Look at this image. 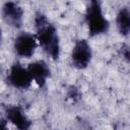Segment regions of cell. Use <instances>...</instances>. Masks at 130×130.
<instances>
[{
    "label": "cell",
    "instance_id": "6da1fadb",
    "mask_svg": "<svg viewBox=\"0 0 130 130\" xmlns=\"http://www.w3.org/2000/svg\"><path fill=\"white\" fill-rule=\"evenodd\" d=\"M34 28L41 49L52 60H59L61 55V42L56 25L44 12L38 10L34 15Z\"/></svg>",
    "mask_w": 130,
    "mask_h": 130
},
{
    "label": "cell",
    "instance_id": "7a4b0ae2",
    "mask_svg": "<svg viewBox=\"0 0 130 130\" xmlns=\"http://www.w3.org/2000/svg\"><path fill=\"white\" fill-rule=\"evenodd\" d=\"M83 20L88 35L91 38L105 35L110 29V21L104 13L102 2L99 0H90L87 2Z\"/></svg>",
    "mask_w": 130,
    "mask_h": 130
},
{
    "label": "cell",
    "instance_id": "3957f363",
    "mask_svg": "<svg viewBox=\"0 0 130 130\" xmlns=\"http://www.w3.org/2000/svg\"><path fill=\"white\" fill-rule=\"evenodd\" d=\"M5 81L9 86L18 90L28 89L34 82L27 67H24L18 61H14L8 68Z\"/></svg>",
    "mask_w": 130,
    "mask_h": 130
},
{
    "label": "cell",
    "instance_id": "277c9868",
    "mask_svg": "<svg viewBox=\"0 0 130 130\" xmlns=\"http://www.w3.org/2000/svg\"><path fill=\"white\" fill-rule=\"evenodd\" d=\"M92 48L86 39L80 38L74 42V45L70 52V63L71 65L78 69H86L92 60Z\"/></svg>",
    "mask_w": 130,
    "mask_h": 130
},
{
    "label": "cell",
    "instance_id": "5b68a950",
    "mask_svg": "<svg viewBox=\"0 0 130 130\" xmlns=\"http://www.w3.org/2000/svg\"><path fill=\"white\" fill-rule=\"evenodd\" d=\"M39 43L35 34L27 30H20L14 37L12 49L17 57L29 59L35 55Z\"/></svg>",
    "mask_w": 130,
    "mask_h": 130
},
{
    "label": "cell",
    "instance_id": "8992f818",
    "mask_svg": "<svg viewBox=\"0 0 130 130\" xmlns=\"http://www.w3.org/2000/svg\"><path fill=\"white\" fill-rule=\"evenodd\" d=\"M4 118L17 130H30L32 120L25 114L23 108L15 104H3Z\"/></svg>",
    "mask_w": 130,
    "mask_h": 130
},
{
    "label": "cell",
    "instance_id": "52a82bcc",
    "mask_svg": "<svg viewBox=\"0 0 130 130\" xmlns=\"http://www.w3.org/2000/svg\"><path fill=\"white\" fill-rule=\"evenodd\" d=\"M1 15H2V19L8 26L14 29H20L22 27L24 10L18 2L15 1L4 2L1 7Z\"/></svg>",
    "mask_w": 130,
    "mask_h": 130
},
{
    "label": "cell",
    "instance_id": "ba28073f",
    "mask_svg": "<svg viewBox=\"0 0 130 130\" xmlns=\"http://www.w3.org/2000/svg\"><path fill=\"white\" fill-rule=\"evenodd\" d=\"M28 72L32 78V81L39 88H44L47 85L48 79L52 75V70L45 60H36L27 65Z\"/></svg>",
    "mask_w": 130,
    "mask_h": 130
},
{
    "label": "cell",
    "instance_id": "9c48e42d",
    "mask_svg": "<svg viewBox=\"0 0 130 130\" xmlns=\"http://www.w3.org/2000/svg\"><path fill=\"white\" fill-rule=\"evenodd\" d=\"M115 23L120 36L124 38L130 36V4H125L118 9Z\"/></svg>",
    "mask_w": 130,
    "mask_h": 130
},
{
    "label": "cell",
    "instance_id": "30bf717a",
    "mask_svg": "<svg viewBox=\"0 0 130 130\" xmlns=\"http://www.w3.org/2000/svg\"><path fill=\"white\" fill-rule=\"evenodd\" d=\"M65 94H66V98L71 102V103H77L81 100V96H82V93L79 89L78 86L74 85V84H69L67 87H66V90H65Z\"/></svg>",
    "mask_w": 130,
    "mask_h": 130
},
{
    "label": "cell",
    "instance_id": "8fae6325",
    "mask_svg": "<svg viewBox=\"0 0 130 130\" xmlns=\"http://www.w3.org/2000/svg\"><path fill=\"white\" fill-rule=\"evenodd\" d=\"M118 54L124 62H126L127 64H130V45L129 44L122 43L118 49Z\"/></svg>",
    "mask_w": 130,
    "mask_h": 130
},
{
    "label": "cell",
    "instance_id": "7c38bea8",
    "mask_svg": "<svg viewBox=\"0 0 130 130\" xmlns=\"http://www.w3.org/2000/svg\"><path fill=\"white\" fill-rule=\"evenodd\" d=\"M0 130H9L8 128V122L4 117L1 118V123H0Z\"/></svg>",
    "mask_w": 130,
    "mask_h": 130
},
{
    "label": "cell",
    "instance_id": "4fadbf2b",
    "mask_svg": "<svg viewBox=\"0 0 130 130\" xmlns=\"http://www.w3.org/2000/svg\"><path fill=\"white\" fill-rule=\"evenodd\" d=\"M55 130H56V129H55Z\"/></svg>",
    "mask_w": 130,
    "mask_h": 130
}]
</instances>
